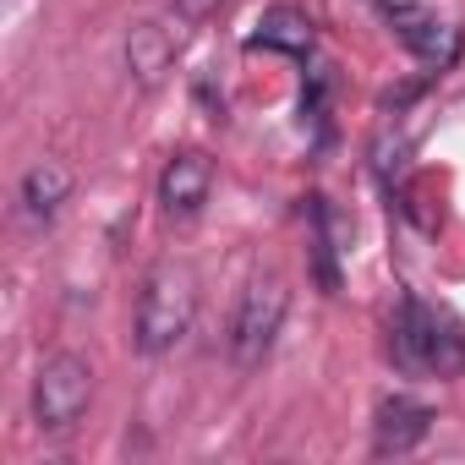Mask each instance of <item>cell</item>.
<instances>
[{"instance_id": "cell-3", "label": "cell", "mask_w": 465, "mask_h": 465, "mask_svg": "<svg viewBox=\"0 0 465 465\" xmlns=\"http://www.w3.org/2000/svg\"><path fill=\"white\" fill-rule=\"evenodd\" d=\"M285 312H291V285H285L280 274L247 280L236 312H230V334H224L230 361H236L242 372H258V367L269 361V351H274V340H280V329H285Z\"/></svg>"}, {"instance_id": "cell-2", "label": "cell", "mask_w": 465, "mask_h": 465, "mask_svg": "<svg viewBox=\"0 0 465 465\" xmlns=\"http://www.w3.org/2000/svg\"><path fill=\"white\" fill-rule=\"evenodd\" d=\"M389 356L411 378H460L465 372V334L443 307L405 296L394 323H389Z\"/></svg>"}, {"instance_id": "cell-9", "label": "cell", "mask_w": 465, "mask_h": 465, "mask_svg": "<svg viewBox=\"0 0 465 465\" xmlns=\"http://www.w3.org/2000/svg\"><path fill=\"white\" fill-rule=\"evenodd\" d=\"M72 186H77V175H72V164L66 159H39V164H28V175H23V186H17V197H23V213L28 219H55L61 208H66V197H72Z\"/></svg>"}, {"instance_id": "cell-6", "label": "cell", "mask_w": 465, "mask_h": 465, "mask_svg": "<svg viewBox=\"0 0 465 465\" xmlns=\"http://www.w3.org/2000/svg\"><path fill=\"white\" fill-rule=\"evenodd\" d=\"M438 411L416 394H389L378 411H372V449L378 454H411L427 432H432Z\"/></svg>"}, {"instance_id": "cell-11", "label": "cell", "mask_w": 465, "mask_h": 465, "mask_svg": "<svg viewBox=\"0 0 465 465\" xmlns=\"http://www.w3.org/2000/svg\"><path fill=\"white\" fill-rule=\"evenodd\" d=\"M170 6H175V17L181 23H192V28H203L219 6H224V0H170Z\"/></svg>"}, {"instance_id": "cell-5", "label": "cell", "mask_w": 465, "mask_h": 465, "mask_svg": "<svg viewBox=\"0 0 465 465\" xmlns=\"http://www.w3.org/2000/svg\"><path fill=\"white\" fill-rule=\"evenodd\" d=\"M208 192H213V159H208L203 148H181V153L164 159V170H159V208H164L170 219L203 213Z\"/></svg>"}, {"instance_id": "cell-4", "label": "cell", "mask_w": 465, "mask_h": 465, "mask_svg": "<svg viewBox=\"0 0 465 465\" xmlns=\"http://www.w3.org/2000/svg\"><path fill=\"white\" fill-rule=\"evenodd\" d=\"M94 405V367L77 351H55L39 361L34 378V421L45 432H72Z\"/></svg>"}, {"instance_id": "cell-1", "label": "cell", "mask_w": 465, "mask_h": 465, "mask_svg": "<svg viewBox=\"0 0 465 465\" xmlns=\"http://www.w3.org/2000/svg\"><path fill=\"white\" fill-rule=\"evenodd\" d=\"M203 307V280L186 258H159L143 285H137V307H132V345L143 356H164L175 351Z\"/></svg>"}, {"instance_id": "cell-8", "label": "cell", "mask_w": 465, "mask_h": 465, "mask_svg": "<svg viewBox=\"0 0 465 465\" xmlns=\"http://www.w3.org/2000/svg\"><path fill=\"white\" fill-rule=\"evenodd\" d=\"M318 45V28L302 6H269L258 17V28L247 34V50H269V55H291V61H307Z\"/></svg>"}, {"instance_id": "cell-7", "label": "cell", "mask_w": 465, "mask_h": 465, "mask_svg": "<svg viewBox=\"0 0 465 465\" xmlns=\"http://www.w3.org/2000/svg\"><path fill=\"white\" fill-rule=\"evenodd\" d=\"M383 17L394 23V34L421 55V61H438V66H449L454 61V50H460V34L438 17V12H427V6H411V0H383Z\"/></svg>"}, {"instance_id": "cell-10", "label": "cell", "mask_w": 465, "mask_h": 465, "mask_svg": "<svg viewBox=\"0 0 465 465\" xmlns=\"http://www.w3.org/2000/svg\"><path fill=\"white\" fill-rule=\"evenodd\" d=\"M175 66V39L164 23H137L126 34V72L143 83V88H159Z\"/></svg>"}]
</instances>
